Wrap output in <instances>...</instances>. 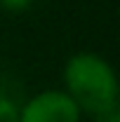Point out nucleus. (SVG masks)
<instances>
[{
    "label": "nucleus",
    "instance_id": "f257e3e1",
    "mask_svg": "<svg viewBox=\"0 0 120 122\" xmlns=\"http://www.w3.org/2000/svg\"><path fill=\"white\" fill-rule=\"evenodd\" d=\"M61 80L64 92L87 117L120 106L118 75L113 66L97 52H75L68 56L61 71Z\"/></svg>",
    "mask_w": 120,
    "mask_h": 122
},
{
    "label": "nucleus",
    "instance_id": "f03ea898",
    "mask_svg": "<svg viewBox=\"0 0 120 122\" xmlns=\"http://www.w3.org/2000/svg\"><path fill=\"white\" fill-rule=\"evenodd\" d=\"M82 113L64 89H45L19 106V122H80Z\"/></svg>",
    "mask_w": 120,
    "mask_h": 122
},
{
    "label": "nucleus",
    "instance_id": "7ed1b4c3",
    "mask_svg": "<svg viewBox=\"0 0 120 122\" xmlns=\"http://www.w3.org/2000/svg\"><path fill=\"white\" fill-rule=\"evenodd\" d=\"M0 122H19V106L12 99L0 96Z\"/></svg>",
    "mask_w": 120,
    "mask_h": 122
},
{
    "label": "nucleus",
    "instance_id": "20e7f679",
    "mask_svg": "<svg viewBox=\"0 0 120 122\" xmlns=\"http://www.w3.org/2000/svg\"><path fill=\"white\" fill-rule=\"evenodd\" d=\"M33 2H35V0H0V10L16 14V12H26V10H31Z\"/></svg>",
    "mask_w": 120,
    "mask_h": 122
},
{
    "label": "nucleus",
    "instance_id": "39448f33",
    "mask_svg": "<svg viewBox=\"0 0 120 122\" xmlns=\"http://www.w3.org/2000/svg\"><path fill=\"white\" fill-rule=\"evenodd\" d=\"M92 122H120V106L115 108H108L104 113H99V115H94Z\"/></svg>",
    "mask_w": 120,
    "mask_h": 122
}]
</instances>
